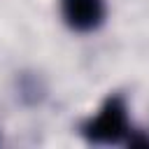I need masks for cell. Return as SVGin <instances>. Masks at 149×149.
I'll use <instances>...</instances> for the list:
<instances>
[{"instance_id": "cell-1", "label": "cell", "mask_w": 149, "mask_h": 149, "mask_svg": "<svg viewBox=\"0 0 149 149\" xmlns=\"http://www.w3.org/2000/svg\"><path fill=\"white\" fill-rule=\"evenodd\" d=\"M86 135L93 142H116L126 135L128 130V119H126V109L121 105L119 98H109L100 112L86 123Z\"/></svg>"}, {"instance_id": "cell-2", "label": "cell", "mask_w": 149, "mask_h": 149, "mask_svg": "<svg viewBox=\"0 0 149 149\" xmlns=\"http://www.w3.org/2000/svg\"><path fill=\"white\" fill-rule=\"evenodd\" d=\"M65 21L77 30H91L102 21L105 2L102 0H61Z\"/></svg>"}]
</instances>
